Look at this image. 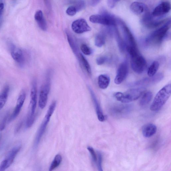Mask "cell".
Returning a JSON list of instances; mask_svg holds the SVG:
<instances>
[{
	"label": "cell",
	"mask_w": 171,
	"mask_h": 171,
	"mask_svg": "<svg viewBox=\"0 0 171 171\" xmlns=\"http://www.w3.org/2000/svg\"><path fill=\"white\" fill-rule=\"evenodd\" d=\"M81 66L86 71L89 76H91L92 75V70L90 65L89 64L88 61L84 56L82 54L80 53L79 55L77 57Z\"/></svg>",
	"instance_id": "603a6c76"
},
{
	"label": "cell",
	"mask_w": 171,
	"mask_h": 171,
	"mask_svg": "<svg viewBox=\"0 0 171 171\" xmlns=\"http://www.w3.org/2000/svg\"><path fill=\"white\" fill-rule=\"evenodd\" d=\"M72 28L74 32L78 34L90 31L91 30L86 20L83 19L75 20L72 24Z\"/></svg>",
	"instance_id": "9c48e42d"
},
{
	"label": "cell",
	"mask_w": 171,
	"mask_h": 171,
	"mask_svg": "<svg viewBox=\"0 0 171 171\" xmlns=\"http://www.w3.org/2000/svg\"><path fill=\"white\" fill-rule=\"evenodd\" d=\"M62 160V157L60 155H56L51 164L49 170L52 171L57 168L60 165Z\"/></svg>",
	"instance_id": "83f0119b"
},
{
	"label": "cell",
	"mask_w": 171,
	"mask_h": 171,
	"mask_svg": "<svg viewBox=\"0 0 171 171\" xmlns=\"http://www.w3.org/2000/svg\"><path fill=\"white\" fill-rule=\"evenodd\" d=\"M88 89L90 92L92 100H93L95 108L98 118L99 121L103 122L105 120V117L103 113L100 105L99 103L96 96L93 90L90 87L88 86Z\"/></svg>",
	"instance_id": "e0dca14e"
},
{
	"label": "cell",
	"mask_w": 171,
	"mask_h": 171,
	"mask_svg": "<svg viewBox=\"0 0 171 171\" xmlns=\"http://www.w3.org/2000/svg\"><path fill=\"white\" fill-rule=\"evenodd\" d=\"M122 29L124 37L126 44V48L128 47L136 48L135 40L131 31L124 24L121 23Z\"/></svg>",
	"instance_id": "5bb4252c"
},
{
	"label": "cell",
	"mask_w": 171,
	"mask_h": 171,
	"mask_svg": "<svg viewBox=\"0 0 171 171\" xmlns=\"http://www.w3.org/2000/svg\"><path fill=\"white\" fill-rule=\"evenodd\" d=\"M1 138H2V135L1 134L0 135V141H1Z\"/></svg>",
	"instance_id": "b9f144b4"
},
{
	"label": "cell",
	"mask_w": 171,
	"mask_h": 171,
	"mask_svg": "<svg viewBox=\"0 0 171 171\" xmlns=\"http://www.w3.org/2000/svg\"><path fill=\"white\" fill-rule=\"evenodd\" d=\"M77 10L74 6H71L69 7L66 10L67 14L71 16H73L76 15Z\"/></svg>",
	"instance_id": "e575fe53"
},
{
	"label": "cell",
	"mask_w": 171,
	"mask_h": 171,
	"mask_svg": "<svg viewBox=\"0 0 171 171\" xmlns=\"http://www.w3.org/2000/svg\"><path fill=\"white\" fill-rule=\"evenodd\" d=\"M149 78H146L135 82L131 85L134 86H145L150 84L158 83L161 81L163 78V75L162 73L155 74V76Z\"/></svg>",
	"instance_id": "4fadbf2b"
},
{
	"label": "cell",
	"mask_w": 171,
	"mask_h": 171,
	"mask_svg": "<svg viewBox=\"0 0 171 171\" xmlns=\"http://www.w3.org/2000/svg\"><path fill=\"white\" fill-rule=\"evenodd\" d=\"M110 82V78L107 75H101L98 78L99 87L102 89H105L109 86Z\"/></svg>",
	"instance_id": "cb8c5ba5"
},
{
	"label": "cell",
	"mask_w": 171,
	"mask_h": 171,
	"mask_svg": "<svg viewBox=\"0 0 171 171\" xmlns=\"http://www.w3.org/2000/svg\"><path fill=\"white\" fill-rule=\"evenodd\" d=\"M107 59V58L104 57H99L96 59V63L99 65H101L105 62Z\"/></svg>",
	"instance_id": "74e56055"
},
{
	"label": "cell",
	"mask_w": 171,
	"mask_h": 171,
	"mask_svg": "<svg viewBox=\"0 0 171 171\" xmlns=\"http://www.w3.org/2000/svg\"><path fill=\"white\" fill-rule=\"evenodd\" d=\"M73 5L76 8L77 11H81L85 8V3L83 0H76L74 2Z\"/></svg>",
	"instance_id": "4dcf8cb0"
},
{
	"label": "cell",
	"mask_w": 171,
	"mask_h": 171,
	"mask_svg": "<svg viewBox=\"0 0 171 171\" xmlns=\"http://www.w3.org/2000/svg\"><path fill=\"white\" fill-rule=\"evenodd\" d=\"M131 11L136 15L141 14L145 11H146L147 8L143 3L138 2H135L132 3L130 6Z\"/></svg>",
	"instance_id": "7402d4cb"
},
{
	"label": "cell",
	"mask_w": 171,
	"mask_h": 171,
	"mask_svg": "<svg viewBox=\"0 0 171 171\" xmlns=\"http://www.w3.org/2000/svg\"><path fill=\"white\" fill-rule=\"evenodd\" d=\"M98 159L97 160V166L99 170L103 171L102 168V156L101 153L100 152H98Z\"/></svg>",
	"instance_id": "d590c367"
},
{
	"label": "cell",
	"mask_w": 171,
	"mask_h": 171,
	"mask_svg": "<svg viewBox=\"0 0 171 171\" xmlns=\"http://www.w3.org/2000/svg\"><path fill=\"white\" fill-rule=\"evenodd\" d=\"M130 108L128 106L119 105L114 106L110 109V113L115 117H121L128 114Z\"/></svg>",
	"instance_id": "9a60e30c"
},
{
	"label": "cell",
	"mask_w": 171,
	"mask_h": 171,
	"mask_svg": "<svg viewBox=\"0 0 171 171\" xmlns=\"http://www.w3.org/2000/svg\"><path fill=\"white\" fill-rule=\"evenodd\" d=\"M9 90V86H6L0 94V110L4 107L7 101Z\"/></svg>",
	"instance_id": "d4e9b609"
},
{
	"label": "cell",
	"mask_w": 171,
	"mask_h": 171,
	"mask_svg": "<svg viewBox=\"0 0 171 171\" xmlns=\"http://www.w3.org/2000/svg\"><path fill=\"white\" fill-rule=\"evenodd\" d=\"M121 0H108L107 4L109 8H113Z\"/></svg>",
	"instance_id": "8d00e7d4"
},
{
	"label": "cell",
	"mask_w": 171,
	"mask_h": 171,
	"mask_svg": "<svg viewBox=\"0 0 171 171\" xmlns=\"http://www.w3.org/2000/svg\"><path fill=\"white\" fill-rule=\"evenodd\" d=\"M0 26H1V22H0Z\"/></svg>",
	"instance_id": "ee69618b"
},
{
	"label": "cell",
	"mask_w": 171,
	"mask_h": 171,
	"mask_svg": "<svg viewBox=\"0 0 171 171\" xmlns=\"http://www.w3.org/2000/svg\"><path fill=\"white\" fill-rule=\"evenodd\" d=\"M4 8V5L3 2L0 3V17L2 15V13L3 9Z\"/></svg>",
	"instance_id": "60d3db41"
},
{
	"label": "cell",
	"mask_w": 171,
	"mask_h": 171,
	"mask_svg": "<svg viewBox=\"0 0 171 171\" xmlns=\"http://www.w3.org/2000/svg\"><path fill=\"white\" fill-rule=\"evenodd\" d=\"M105 42V37L103 33H100L97 34L95 38V44L98 47L103 46Z\"/></svg>",
	"instance_id": "f1b7e54d"
},
{
	"label": "cell",
	"mask_w": 171,
	"mask_h": 171,
	"mask_svg": "<svg viewBox=\"0 0 171 171\" xmlns=\"http://www.w3.org/2000/svg\"><path fill=\"white\" fill-rule=\"evenodd\" d=\"M65 32L68 42L71 47V49L75 55L77 57L79 55L80 53L76 40L74 39L72 35L69 30H66Z\"/></svg>",
	"instance_id": "d6986e66"
},
{
	"label": "cell",
	"mask_w": 171,
	"mask_h": 171,
	"mask_svg": "<svg viewBox=\"0 0 171 171\" xmlns=\"http://www.w3.org/2000/svg\"><path fill=\"white\" fill-rule=\"evenodd\" d=\"M171 94V85L167 84L157 93L150 106V110L158 111L165 104L170 97Z\"/></svg>",
	"instance_id": "6da1fadb"
},
{
	"label": "cell",
	"mask_w": 171,
	"mask_h": 171,
	"mask_svg": "<svg viewBox=\"0 0 171 171\" xmlns=\"http://www.w3.org/2000/svg\"><path fill=\"white\" fill-rule=\"evenodd\" d=\"M87 148L89 152L90 153L91 155L93 161L95 163L97 162V157L96 154V153L93 148H92L91 146H89L87 147Z\"/></svg>",
	"instance_id": "836d02e7"
},
{
	"label": "cell",
	"mask_w": 171,
	"mask_h": 171,
	"mask_svg": "<svg viewBox=\"0 0 171 171\" xmlns=\"http://www.w3.org/2000/svg\"><path fill=\"white\" fill-rule=\"evenodd\" d=\"M56 104L57 102L56 101L53 102L48 109L45 117L40 126L39 131L37 132L35 142L36 146H37L39 144L46 131L47 125L50 121L51 116H52L55 110Z\"/></svg>",
	"instance_id": "277c9868"
},
{
	"label": "cell",
	"mask_w": 171,
	"mask_h": 171,
	"mask_svg": "<svg viewBox=\"0 0 171 171\" xmlns=\"http://www.w3.org/2000/svg\"><path fill=\"white\" fill-rule=\"evenodd\" d=\"M35 18L40 28L44 31H46L47 29V23L41 11L39 10L36 12Z\"/></svg>",
	"instance_id": "44dd1931"
},
{
	"label": "cell",
	"mask_w": 171,
	"mask_h": 171,
	"mask_svg": "<svg viewBox=\"0 0 171 171\" xmlns=\"http://www.w3.org/2000/svg\"><path fill=\"white\" fill-rule=\"evenodd\" d=\"M131 59V65L132 70L136 73L140 74L144 71L146 65V61L138 51L130 55Z\"/></svg>",
	"instance_id": "8992f818"
},
{
	"label": "cell",
	"mask_w": 171,
	"mask_h": 171,
	"mask_svg": "<svg viewBox=\"0 0 171 171\" xmlns=\"http://www.w3.org/2000/svg\"><path fill=\"white\" fill-rule=\"evenodd\" d=\"M159 64L158 61H155L149 67L148 74L149 77H152L155 76L159 69Z\"/></svg>",
	"instance_id": "4316f807"
},
{
	"label": "cell",
	"mask_w": 171,
	"mask_h": 171,
	"mask_svg": "<svg viewBox=\"0 0 171 171\" xmlns=\"http://www.w3.org/2000/svg\"><path fill=\"white\" fill-rule=\"evenodd\" d=\"M157 131L156 126L154 124H147L142 129V134L145 137L149 138L154 135Z\"/></svg>",
	"instance_id": "ffe728a7"
},
{
	"label": "cell",
	"mask_w": 171,
	"mask_h": 171,
	"mask_svg": "<svg viewBox=\"0 0 171 171\" xmlns=\"http://www.w3.org/2000/svg\"><path fill=\"white\" fill-rule=\"evenodd\" d=\"M101 0H91V4L92 6H95L98 4Z\"/></svg>",
	"instance_id": "f35d334b"
},
{
	"label": "cell",
	"mask_w": 171,
	"mask_h": 171,
	"mask_svg": "<svg viewBox=\"0 0 171 171\" xmlns=\"http://www.w3.org/2000/svg\"><path fill=\"white\" fill-rule=\"evenodd\" d=\"M82 52L86 55H90L92 53V50L86 44H82L80 47Z\"/></svg>",
	"instance_id": "1f68e13d"
},
{
	"label": "cell",
	"mask_w": 171,
	"mask_h": 171,
	"mask_svg": "<svg viewBox=\"0 0 171 171\" xmlns=\"http://www.w3.org/2000/svg\"><path fill=\"white\" fill-rule=\"evenodd\" d=\"M21 146H18L12 149L6 158L2 162L0 165V171H4L11 166Z\"/></svg>",
	"instance_id": "ba28073f"
},
{
	"label": "cell",
	"mask_w": 171,
	"mask_h": 171,
	"mask_svg": "<svg viewBox=\"0 0 171 171\" xmlns=\"http://www.w3.org/2000/svg\"><path fill=\"white\" fill-rule=\"evenodd\" d=\"M165 20L161 21H152V19L149 20L148 22L145 23L146 26L149 28H153L161 26L162 24L165 23Z\"/></svg>",
	"instance_id": "f546056e"
},
{
	"label": "cell",
	"mask_w": 171,
	"mask_h": 171,
	"mask_svg": "<svg viewBox=\"0 0 171 171\" xmlns=\"http://www.w3.org/2000/svg\"><path fill=\"white\" fill-rule=\"evenodd\" d=\"M37 85L36 80L32 83L30 92V111L28 116L35 117V113L37 104Z\"/></svg>",
	"instance_id": "7c38bea8"
},
{
	"label": "cell",
	"mask_w": 171,
	"mask_h": 171,
	"mask_svg": "<svg viewBox=\"0 0 171 171\" xmlns=\"http://www.w3.org/2000/svg\"><path fill=\"white\" fill-rule=\"evenodd\" d=\"M170 26V21L167 22L163 26L153 32L145 40L147 45L158 44L165 39Z\"/></svg>",
	"instance_id": "7a4b0ae2"
},
{
	"label": "cell",
	"mask_w": 171,
	"mask_h": 171,
	"mask_svg": "<svg viewBox=\"0 0 171 171\" xmlns=\"http://www.w3.org/2000/svg\"><path fill=\"white\" fill-rule=\"evenodd\" d=\"M152 96L153 95L152 92L148 91L145 92L140 100V105L141 106H144L148 104L152 100Z\"/></svg>",
	"instance_id": "484cf974"
},
{
	"label": "cell",
	"mask_w": 171,
	"mask_h": 171,
	"mask_svg": "<svg viewBox=\"0 0 171 171\" xmlns=\"http://www.w3.org/2000/svg\"><path fill=\"white\" fill-rule=\"evenodd\" d=\"M144 88H135L130 89L124 93L118 92L115 94L117 100L123 103H128L138 100L143 93Z\"/></svg>",
	"instance_id": "3957f363"
},
{
	"label": "cell",
	"mask_w": 171,
	"mask_h": 171,
	"mask_svg": "<svg viewBox=\"0 0 171 171\" xmlns=\"http://www.w3.org/2000/svg\"><path fill=\"white\" fill-rule=\"evenodd\" d=\"M128 68L127 61H125L120 65L117 74L115 78L114 82L117 85L121 84L127 77Z\"/></svg>",
	"instance_id": "30bf717a"
},
{
	"label": "cell",
	"mask_w": 171,
	"mask_h": 171,
	"mask_svg": "<svg viewBox=\"0 0 171 171\" xmlns=\"http://www.w3.org/2000/svg\"><path fill=\"white\" fill-rule=\"evenodd\" d=\"M9 115L8 113H6L0 120V131H2L5 129Z\"/></svg>",
	"instance_id": "d6a6232c"
},
{
	"label": "cell",
	"mask_w": 171,
	"mask_h": 171,
	"mask_svg": "<svg viewBox=\"0 0 171 171\" xmlns=\"http://www.w3.org/2000/svg\"><path fill=\"white\" fill-rule=\"evenodd\" d=\"M11 56L13 59L20 65L22 66L24 64L25 58L23 51L17 47L14 44L9 43Z\"/></svg>",
	"instance_id": "8fae6325"
},
{
	"label": "cell",
	"mask_w": 171,
	"mask_h": 171,
	"mask_svg": "<svg viewBox=\"0 0 171 171\" xmlns=\"http://www.w3.org/2000/svg\"><path fill=\"white\" fill-rule=\"evenodd\" d=\"M22 124H23V122H20L19 123L18 125H17L15 131L16 133L18 132L19 131V130L20 129V128H21L22 125Z\"/></svg>",
	"instance_id": "ab89813d"
},
{
	"label": "cell",
	"mask_w": 171,
	"mask_h": 171,
	"mask_svg": "<svg viewBox=\"0 0 171 171\" xmlns=\"http://www.w3.org/2000/svg\"><path fill=\"white\" fill-rule=\"evenodd\" d=\"M89 20L93 23L109 26H115L116 23L114 16L105 13L101 15H92L90 17Z\"/></svg>",
	"instance_id": "52a82bcc"
},
{
	"label": "cell",
	"mask_w": 171,
	"mask_h": 171,
	"mask_svg": "<svg viewBox=\"0 0 171 171\" xmlns=\"http://www.w3.org/2000/svg\"><path fill=\"white\" fill-rule=\"evenodd\" d=\"M51 71L49 70L47 72L45 82L42 86L40 92L39 105L42 109L45 108L47 104L51 88Z\"/></svg>",
	"instance_id": "5b68a950"
},
{
	"label": "cell",
	"mask_w": 171,
	"mask_h": 171,
	"mask_svg": "<svg viewBox=\"0 0 171 171\" xmlns=\"http://www.w3.org/2000/svg\"><path fill=\"white\" fill-rule=\"evenodd\" d=\"M26 98V94L24 92H22L20 95L17 100L16 106L9 120V122H11L14 120L19 115L21 111L23 106L24 103Z\"/></svg>",
	"instance_id": "2e32d148"
},
{
	"label": "cell",
	"mask_w": 171,
	"mask_h": 171,
	"mask_svg": "<svg viewBox=\"0 0 171 171\" xmlns=\"http://www.w3.org/2000/svg\"><path fill=\"white\" fill-rule=\"evenodd\" d=\"M2 0H0V3H2Z\"/></svg>",
	"instance_id": "7bdbcfd3"
},
{
	"label": "cell",
	"mask_w": 171,
	"mask_h": 171,
	"mask_svg": "<svg viewBox=\"0 0 171 171\" xmlns=\"http://www.w3.org/2000/svg\"><path fill=\"white\" fill-rule=\"evenodd\" d=\"M170 3L168 2H163L157 6L152 13L154 16H162L168 13L170 9Z\"/></svg>",
	"instance_id": "ac0fdd59"
}]
</instances>
